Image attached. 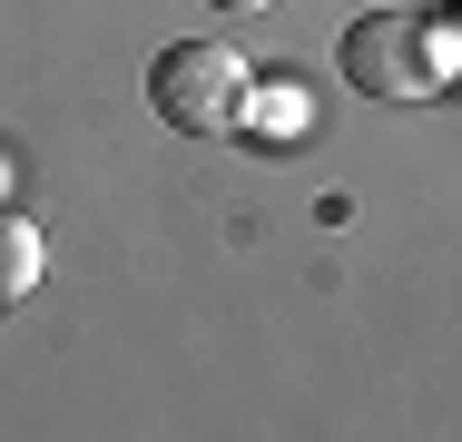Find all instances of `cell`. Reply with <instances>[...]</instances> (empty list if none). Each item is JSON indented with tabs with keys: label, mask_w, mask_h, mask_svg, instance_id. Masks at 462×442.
I'll return each instance as SVG.
<instances>
[{
	"label": "cell",
	"mask_w": 462,
	"mask_h": 442,
	"mask_svg": "<svg viewBox=\"0 0 462 442\" xmlns=\"http://www.w3.org/2000/svg\"><path fill=\"white\" fill-rule=\"evenodd\" d=\"M345 79L383 98V108H413V98H443V60H433V30H423V10H365L355 30H345Z\"/></svg>",
	"instance_id": "7a4b0ae2"
},
{
	"label": "cell",
	"mask_w": 462,
	"mask_h": 442,
	"mask_svg": "<svg viewBox=\"0 0 462 442\" xmlns=\"http://www.w3.org/2000/svg\"><path fill=\"white\" fill-rule=\"evenodd\" d=\"M453 10H462V0H453Z\"/></svg>",
	"instance_id": "ba28073f"
},
{
	"label": "cell",
	"mask_w": 462,
	"mask_h": 442,
	"mask_svg": "<svg viewBox=\"0 0 462 442\" xmlns=\"http://www.w3.org/2000/svg\"><path fill=\"white\" fill-rule=\"evenodd\" d=\"M423 30H433V60H443V88L462 79V10L443 0V10H423Z\"/></svg>",
	"instance_id": "5b68a950"
},
{
	"label": "cell",
	"mask_w": 462,
	"mask_h": 442,
	"mask_svg": "<svg viewBox=\"0 0 462 442\" xmlns=\"http://www.w3.org/2000/svg\"><path fill=\"white\" fill-rule=\"evenodd\" d=\"M246 50L236 40H168L158 60H148V108L178 128V138H236L246 128Z\"/></svg>",
	"instance_id": "6da1fadb"
},
{
	"label": "cell",
	"mask_w": 462,
	"mask_h": 442,
	"mask_svg": "<svg viewBox=\"0 0 462 442\" xmlns=\"http://www.w3.org/2000/svg\"><path fill=\"white\" fill-rule=\"evenodd\" d=\"M0 197H10V158H0Z\"/></svg>",
	"instance_id": "52a82bcc"
},
{
	"label": "cell",
	"mask_w": 462,
	"mask_h": 442,
	"mask_svg": "<svg viewBox=\"0 0 462 442\" xmlns=\"http://www.w3.org/2000/svg\"><path fill=\"white\" fill-rule=\"evenodd\" d=\"M207 10H226V20H256V10H276V0H207Z\"/></svg>",
	"instance_id": "8992f818"
},
{
	"label": "cell",
	"mask_w": 462,
	"mask_h": 442,
	"mask_svg": "<svg viewBox=\"0 0 462 442\" xmlns=\"http://www.w3.org/2000/svg\"><path fill=\"white\" fill-rule=\"evenodd\" d=\"M40 256H50V246H40V226H30L20 207H0V305H20V295L40 285Z\"/></svg>",
	"instance_id": "277c9868"
},
{
	"label": "cell",
	"mask_w": 462,
	"mask_h": 442,
	"mask_svg": "<svg viewBox=\"0 0 462 442\" xmlns=\"http://www.w3.org/2000/svg\"><path fill=\"white\" fill-rule=\"evenodd\" d=\"M305 128H315V88H305V79H256V88H246V128H236V138L295 148Z\"/></svg>",
	"instance_id": "3957f363"
}]
</instances>
